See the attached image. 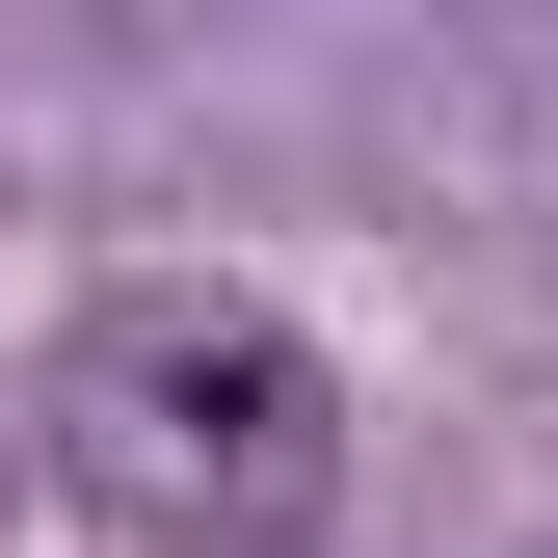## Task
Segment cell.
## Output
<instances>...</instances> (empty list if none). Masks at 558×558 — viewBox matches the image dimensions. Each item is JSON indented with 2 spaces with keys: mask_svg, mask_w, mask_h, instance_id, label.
I'll return each mask as SVG.
<instances>
[{
  "mask_svg": "<svg viewBox=\"0 0 558 558\" xmlns=\"http://www.w3.org/2000/svg\"><path fill=\"white\" fill-rule=\"evenodd\" d=\"M133 478L293 532V506H319V373H293L266 319H160V345H133Z\"/></svg>",
  "mask_w": 558,
  "mask_h": 558,
  "instance_id": "obj_1",
  "label": "cell"
}]
</instances>
